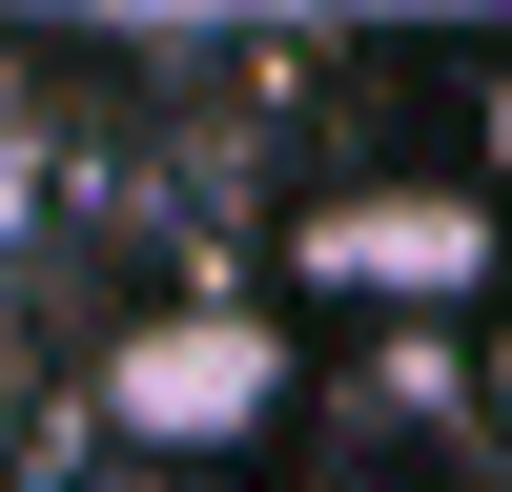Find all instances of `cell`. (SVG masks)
Segmentation results:
<instances>
[{"instance_id":"1","label":"cell","mask_w":512,"mask_h":492,"mask_svg":"<svg viewBox=\"0 0 512 492\" xmlns=\"http://www.w3.org/2000/svg\"><path fill=\"white\" fill-rule=\"evenodd\" d=\"M287 390H308V349H287V308H144L103 349V431L164 451V472H205V451L287 431Z\"/></svg>"},{"instance_id":"3","label":"cell","mask_w":512,"mask_h":492,"mask_svg":"<svg viewBox=\"0 0 512 492\" xmlns=\"http://www.w3.org/2000/svg\"><path fill=\"white\" fill-rule=\"evenodd\" d=\"M492 431H512V328H492Z\"/></svg>"},{"instance_id":"2","label":"cell","mask_w":512,"mask_h":492,"mask_svg":"<svg viewBox=\"0 0 512 492\" xmlns=\"http://www.w3.org/2000/svg\"><path fill=\"white\" fill-rule=\"evenodd\" d=\"M287 287L308 308H369V328H431L492 287V185H328L287 205Z\"/></svg>"}]
</instances>
